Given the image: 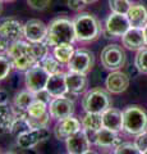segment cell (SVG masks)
<instances>
[{
  "mask_svg": "<svg viewBox=\"0 0 147 154\" xmlns=\"http://www.w3.org/2000/svg\"><path fill=\"white\" fill-rule=\"evenodd\" d=\"M74 41L77 40H75L73 21L64 17H59L53 19L47 26V45L53 48L61 45H73Z\"/></svg>",
  "mask_w": 147,
  "mask_h": 154,
  "instance_id": "cell-1",
  "label": "cell"
},
{
  "mask_svg": "<svg viewBox=\"0 0 147 154\" xmlns=\"http://www.w3.org/2000/svg\"><path fill=\"white\" fill-rule=\"evenodd\" d=\"M7 57L10 59L14 68L18 71H27L39 63L34 54L32 42H28L27 40H19L14 42L8 49Z\"/></svg>",
  "mask_w": 147,
  "mask_h": 154,
  "instance_id": "cell-2",
  "label": "cell"
},
{
  "mask_svg": "<svg viewBox=\"0 0 147 154\" xmlns=\"http://www.w3.org/2000/svg\"><path fill=\"white\" fill-rule=\"evenodd\" d=\"M75 40L81 42L93 41L100 36L101 26L98 19L91 13H79L73 19Z\"/></svg>",
  "mask_w": 147,
  "mask_h": 154,
  "instance_id": "cell-3",
  "label": "cell"
},
{
  "mask_svg": "<svg viewBox=\"0 0 147 154\" xmlns=\"http://www.w3.org/2000/svg\"><path fill=\"white\" fill-rule=\"evenodd\" d=\"M123 130L129 135H140L147 130V113L138 105H129L123 110Z\"/></svg>",
  "mask_w": 147,
  "mask_h": 154,
  "instance_id": "cell-4",
  "label": "cell"
},
{
  "mask_svg": "<svg viewBox=\"0 0 147 154\" xmlns=\"http://www.w3.org/2000/svg\"><path fill=\"white\" fill-rule=\"evenodd\" d=\"M111 102L109 94L102 89H92L84 94L82 99V107L86 113L102 114L106 109L110 108Z\"/></svg>",
  "mask_w": 147,
  "mask_h": 154,
  "instance_id": "cell-5",
  "label": "cell"
},
{
  "mask_svg": "<svg viewBox=\"0 0 147 154\" xmlns=\"http://www.w3.org/2000/svg\"><path fill=\"white\" fill-rule=\"evenodd\" d=\"M23 36V26L17 19H5L0 23V51H8Z\"/></svg>",
  "mask_w": 147,
  "mask_h": 154,
  "instance_id": "cell-6",
  "label": "cell"
},
{
  "mask_svg": "<svg viewBox=\"0 0 147 154\" xmlns=\"http://www.w3.org/2000/svg\"><path fill=\"white\" fill-rule=\"evenodd\" d=\"M101 64L109 71H118L125 64V53L119 45H107L101 51Z\"/></svg>",
  "mask_w": 147,
  "mask_h": 154,
  "instance_id": "cell-7",
  "label": "cell"
},
{
  "mask_svg": "<svg viewBox=\"0 0 147 154\" xmlns=\"http://www.w3.org/2000/svg\"><path fill=\"white\" fill-rule=\"evenodd\" d=\"M49 77L50 75L39 63L34 67H31L30 69L26 71V75H25V84L27 90L32 91L34 94L37 93V91L44 90L46 88Z\"/></svg>",
  "mask_w": 147,
  "mask_h": 154,
  "instance_id": "cell-8",
  "label": "cell"
},
{
  "mask_svg": "<svg viewBox=\"0 0 147 154\" xmlns=\"http://www.w3.org/2000/svg\"><path fill=\"white\" fill-rule=\"evenodd\" d=\"M93 63H95V58H93L92 51L86 50V49H78V50H75L74 55L72 57V59L68 63V68L69 71L87 75L92 69Z\"/></svg>",
  "mask_w": 147,
  "mask_h": 154,
  "instance_id": "cell-9",
  "label": "cell"
},
{
  "mask_svg": "<svg viewBox=\"0 0 147 154\" xmlns=\"http://www.w3.org/2000/svg\"><path fill=\"white\" fill-rule=\"evenodd\" d=\"M23 36L28 42H45L47 37V26L40 19H30L23 25Z\"/></svg>",
  "mask_w": 147,
  "mask_h": 154,
  "instance_id": "cell-10",
  "label": "cell"
},
{
  "mask_svg": "<svg viewBox=\"0 0 147 154\" xmlns=\"http://www.w3.org/2000/svg\"><path fill=\"white\" fill-rule=\"evenodd\" d=\"M49 136H50L49 130H47V127H44V128H30L27 131L19 134L16 139L19 148L31 149L36 146L37 144H40L41 141L46 140Z\"/></svg>",
  "mask_w": 147,
  "mask_h": 154,
  "instance_id": "cell-11",
  "label": "cell"
},
{
  "mask_svg": "<svg viewBox=\"0 0 147 154\" xmlns=\"http://www.w3.org/2000/svg\"><path fill=\"white\" fill-rule=\"evenodd\" d=\"M131 28V23L128 21L127 14L113 13L106 18L105 30L109 37H122L124 33Z\"/></svg>",
  "mask_w": 147,
  "mask_h": 154,
  "instance_id": "cell-12",
  "label": "cell"
},
{
  "mask_svg": "<svg viewBox=\"0 0 147 154\" xmlns=\"http://www.w3.org/2000/svg\"><path fill=\"white\" fill-rule=\"evenodd\" d=\"M49 113L53 118L64 119L67 117H70L74 113V103L73 100L65 96H60V98H53L49 103Z\"/></svg>",
  "mask_w": 147,
  "mask_h": 154,
  "instance_id": "cell-13",
  "label": "cell"
},
{
  "mask_svg": "<svg viewBox=\"0 0 147 154\" xmlns=\"http://www.w3.org/2000/svg\"><path fill=\"white\" fill-rule=\"evenodd\" d=\"M67 150L70 154H83L90 150L91 148V140H90L86 130L82 128L78 132H75L70 137L65 140Z\"/></svg>",
  "mask_w": 147,
  "mask_h": 154,
  "instance_id": "cell-14",
  "label": "cell"
},
{
  "mask_svg": "<svg viewBox=\"0 0 147 154\" xmlns=\"http://www.w3.org/2000/svg\"><path fill=\"white\" fill-rule=\"evenodd\" d=\"M81 127H82V123H81L77 118H74L73 116H70V117L60 119V121L55 125L54 135L58 140L65 141L68 137H70L75 132H78L79 130H82Z\"/></svg>",
  "mask_w": 147,
  "mask_h": 154,
  "instance_id": "cell-15",
  "label": "cell"
},
{
  "mask_svg": "<svg viewBox=\"0 0 147 154\" xmlns=\"http://www.w3.org/2000/svg\"><path fill=\"white\" fill-rule=\"evenodd\" d=\"M123 46H125L129 50H141L145 49L146 44V37L143 28H134L131 27L124 35L122 36Z\"/></svg>",
  "mask_w": 147,
  "mask_h": 154,
  "instance_id": "cell-16",
  "label": "cell"
},
{
  "mask_svg": "<svg viewBox=\"0 0 147 154\" xmlns=\"http://www.w3.org/2000/svg\"><path fill=\"white\" fill-rule=\"evenodd\" d=\"M106 89L113 94H122L129 86V76L122 71H111L105 81Z\"/></svg>",
  "mask_w": 147,
  "mask_h": 154,
  "instance_id": "cell-17",
  "label": "cell"
},
{
  "mask_svg": "<svg viewBox=\"0 0 147 154\" xmlns=\"http://www.w3.org/2000/svg\"><path fill=\"white\" fill-rule=\"evenodd\" d=\"M65 82H67L68 94L79 95L86 91L87 85H88V80H87L86 75L69 71L68 73H65Z\"/></svg>",
  "mask_w": 147,
  "mask_h": 154,
  "instance_id": "cell-18",
  "label": "cell"
},
{
  "mask_svg": "<svg viewBox=\"0 0 147 154\" xmlns=\"http://www.w3.org/2000/svg\"><path fill=\"white\" fill-rule=\"evenodd\" d=\"M45 89L53 98L65 96L68 94L67 82H65V73L59 72V73H56V75H51L49 77V80H47Z\"/></svg>",
  "mask_w": 147,
  "mask_h": 154,
  "instance_id": "cell-19",
  "label": "cell"
},
{
  "mask_svg": "<svg viewBox=\"0 0 147 154\" xmlns=\"http://www.w3.org/2000/svg\"><path fill=\"white\" fill-rule=\"evenodd\" d=\"M93 143L96 144L97 146L107 149V148H113V146L116 148L120 144V140L115 131H111V130H109V128L102 127L95 134Z\"/></svg>",
  "mask_w": 147,
  "mask_h": 154,
  "instance_id": "cell-20",
  "label": "cell"
},
{
  "mask_svg": "<svg viewBox=\"0 0 147 154\" xmlns=\"http://www.w3.org/2000/svg\"><path fill=\"white\" fill-rule=\"evenodd\" d=\"M102 123L104 127L111 131H120L123 130V112L115 108H109L102 113Z\"/></svg>",
  "mask_w": 147,
  "mask_h": 154,
  "instance_id": "cell-21",
  "label": "cell"
},
{
  "mask_svg": "<svg viewBox=\"0 0 147 154\" xmlns=\"http://www.w3.org/2000/svg\"><path fill=\"white\" fill-rule=\"evenodd\" d=\"M131 27L143 28L147 23V9L142 4H132L131 9L127 13Z\"/></svg>",
  "mask_w": 147,
  "mask_h": 154,
  "instance_id": "cell-22",
  "label": "cell"
},
{
  "mask_svg": "<svg viewBox=\"0 0 147 154\" xmlns=\"http://www.w3.org/2000/svg\"><path fill=\"white\" fill-rule=\"evenodd\" d=\"M35 94L30 90H23L21 93H18L16 95V98L13 100V107L12 109L14 110H23L27 112L30 105L35 102Z\"/></svg>",
  "mask_w": 147,
  "mask_h": 154,
  "instance_id": "cell-23",
  "label": "cell"
},
{
  "mask_svg": "<svg viewBox=\"0 0 147 154\" xmlns=\"http://www.w3.org/2000/svg\"><path fill=\"white\" fill-rule=\"evenodd\" d=\"M14 114L8 104H0V135L10 132Z\"/></svg>",
  "mask_w": 147,
  "mask_h": 154,
  "instance_id": "cell-24",
  "label": "cell"
},
{
  "mask_svg": "<svg viewBox=\"0 0 147 154\" xmlns=\"http://www.w3.org/2000/svg\"><path fill=\"white\" fill-rule=\"evenodd\" d=\"M104 127L102 123V114L98 113H86V116L82 118V128L87 131L96 132L100 128Z\"/></svg>",
  "mask_w": 147,
  "mask_h": 154,
  "instance_id": "cell-25",
  "label": "cell"
},
{
  "mask_svg": "<svg viewBox=\"0 0 147 154\" xmlns=\"http://www.w3.org/2000/svg\"><path fill=\"white\" fill-rule=\"evenodd\" d=\"M74 48L73 45H61V46H55L53 50V55L58 59L61 64H68L72 57L74 55Z\"/></svg>",
  "mask_w": 147,
  "mask_h": 154,
  "instance_id": "cell-26",
  "label": "cell"
},
{
  "mask_svg": "<svg viewBox=\"0 0 147 154\" xmlns=\"http://www.w3.org/2000/svg\"><path fill=\"white\" fill-rule=\"evenodd\" d=\"M39 64H40L50 76H51V75H56V73H59V72H61V71H60L61 63H60L58 59H56L54 55H53V57H51V55L45 57Z\"/></svg>",
  "mask_w": 147,
  "mask_h": 154,
  "instance_id": "cell-27",
  "label": "cell"
},
{
  "mask_svg": "<svg viewBox=\"0 0 147 154\" xmlns=\"http://www.w3.org/2000/svg\"><path fill=\"white\" fill-rule=\"evenodd\" d=\"M27 113L30 117H41V116L49 113V105L44 102H41V100L35 99V102L28 108Z\"/></svg>",
  "mask_w": 147,
  "mask_h": 154,
  "instance_id": "cell-28",
  "label": "cell"
},
{
  "mask_svg": "<svg viewBox=\"0 0 147 154\" xmlns=\"http://www.w3.org/2000/svg\"><path fill=\"white\" fill-rule=\"evenodd\" d=\"M109 7L113 13L127 14L132 7L131 0H109Z\"/></svg>",
  "mask_w": 147,
  "mask_h": 154,
  "instance_id": "cell-29",
  "label": "cell"
},
{
  "mask_svg": "<svg viewBox=\"0 0 147 154\" xmlns=\"http://www.w3.org/2000/svg\"><path fill=\"white\" fill-rule=\"evenodd\" d=\"M50 113H46L41 117H30L28 116L27 118V122H28V126L30 128H44L47 127V123L50 121Z\"/></svg>",
  "mask_w": 147,
  "mask_h": 154,
  "instance_id": "cell-30",
  "label": "cell"
},
{
  "mask_svg": "<svg viewBox=\"0 0 147 154\" xmlns=\"http://www.w3.org/2000/svg\"><path fill=\"white\" fill-rule=\"evenodd\" d=\"M114 154H142L134 143H120L115 148Z\"/></svg>",
  "mask_w": 147,
  "mask_h": 154,
  "instance_id": "cell-31",
  "label": "cell"
},
{
  "mask_svg": "<svg viewBox=\"0 0 147 154\" xmlns=\"http://www.w3.org/2000/svg\"><path fill=\"white\" fill-rule=\"evenodd\" d=\"M134 66L141 73H147V49L138 50L134 59Z\"/></svg>",
  "mask_w": 147,
  "mask_h": 154,
  "instance_id": "cell-32",
  "label": "cell"
},
{
  "mask_svg": "<svg viewBox=\"0 0 147 154\" xmlns=\"http://www.w3.org/2000/svg\"><path fill=\"white\" fill-rule=\"evenodd\" d=\"M12 68H13V64L10 59L5 55H0V81L7 79L8 75L10 73Z\"/></svg>",
  "mask_w": 147,
  "mask_h": 154,
  "instance_id": "cell-33",
  "label": "cell"
},
{
  "mask_svg": "<svg viewBox=\"0 0 147 154\" xmlns=\"http://www.w3.org/2000/svg\"><path fill=\"white\" fill-rule=\"evenodd\" d=\"M30 8L35 9V11H44L50 5L51 0H26Z\"/></svg>",
  "mask_w": 147,
  "mask_h": 154,
  "instance_id": "cell-34",
  "label": "cell"
},
{
  "mask_svg": "<svg viewBox=\"0 0 147 154\" xmlns=\"http://www.w3.org/2000/svg\"><path fill=\"white\" fill-rule=\"evenodd\" d=\"M134 144H136V146L138 148L142 153L146 152L147 150V131L137 135V137L134 140Z\"/></svg>",
  "mask_w": 147,
  "mask_h": 154,
  "instance_id": "cell-35",
  "label": "cell"
},
{
  "mask_svg": "<svg viewBox=\"0 0 147 154\" xmlns=\"http://www.w3.org/2000/svg\"><path fill=\"white\" fill-rule=\"evenodd\" d=\"M67 5L69 9H72L74 12H81L86 7V3L83 0H67Z\"/></svg>",
  "mask_w": 147,
  "mask_h": 154,
  "instance_id": "cell-36",
  "label": "cell"
},
{
  "mask_svg": "<svg viewBox=\"0 0 147 154\" xmlns=\"http://www.w3.org/2000/svg\"><path fill=\"white\" fill-rule=\"evenodd\" d=\"M35 98L37 100H41V102H44V103H46L47 105H49V103L51 102V98H53V96L47 93L46 89H44L41 91H37V93H35Z\"/></svg>",
  "mask_w": 147,
  "mask_h": 154,
  "instance_id": "cell-37",
  "label": "cell"
},
{
  "mask_svg": "<svg viewBox=\"0 0 147 154\" xmlns=\"http://www.w3.org/2000/svg\"><path fill=\"white\" fill-rule=\"evenodd\" d=\"M9 102V95L5 90L0 89V104H8Z\"/></svg>",
  "mask_w": 147,
  "mask_h": 154,
  "instance_id": "cell-38",
  "label": "cell"
},
{
  "mask_svg": "<svg viewBox=\"0 0 147 154\" xmlns=\"http://www.w3.org/2000/svg\"><path fill=\"white\" fill-rule=\"evenodd\" d=\"M84 3H86V5H88V4H93V3H96L97 0H83Z\"/></svg>",
  "mask_w": 147,
  "mask_h": 154,
  "instance_id": "cell-39",
  "label": "cell"
},
{
  "mask_svg": "<svg viewBox=\"0 0 147 154\" xmlns=\"http://www.w3.org/2000/svg\"><path fill=\"white\" fill-rule=\"evenodd\" d=\"M143 32H145V37H146V44H147V23H146V26L143 27Z\"/></svg>",
  "mask_w": 147,
  "mask_h": 154,
  "instance_id": "cell-40",
  "label": "cell"
},
{
  "mask_svg": "<svg viewBox=\"0 0 147 154\" xmlns=\"http://www.w3.org/2000/svg\"><path fill=\"white\" fill-rule=\"evenodd\" d=\"M83 154H97V153H96V152H92V150H91V149H90V150H88V152H86V153H83Z\"/></svg>",
  "mask_w": 147,
  "mask_h": 154,
  "instance_id": "cell-41",
  "label": "cell"
},
{
  "mask_svg": "<svg viewBox=\"0 0 147 154\" xmlns=\"http://www.w3.org/2000/svg\"><path fill=\"white\" fill-rule=\"evenodd\" d=\"M1 2H13V0H1Z\"/></svg>",
  "mask_w": 147,
  "mask_h": 154,
  "instance_id": "cell-42",
  "label": "cell"
},
{
  "mask_svg": "<svg viewBox=\"0 0 147 154\" xmlns=\"http://www.w3.org/2000/svg\"><path fill=\"white\" fill-rule=\"evenodd\" d=\"M102 154H111V153H109V152H104Z\"/></svg>",
  "mask_w": 147,
  "mask_h": 154,
  "instance_id": "cell-43",
  "label": "cell"
},
{
  "mask_svg": "<svg viewBox=\"0 0 147 154\" xmlns=\"http://www.w3.org/2000/svg\"><path fill=\"white\" fill-rule=\"evenodd\" d=\"M7 154H17V153H7Z\"/></svg>",
  "mask_w": 147,
  "mask_h": 154,
  "instance_id": "cell-44",
  "label": "cell"
},
{
  "mask_svg": "<svg viewBox=\"0 0 147 154\" xmlns=\"http://www.w3.org/2000/svg\"><path fill=\"white\" fill-rule=\"evenodd\" d=\"M142 154H147V150H146V152H143V153H142Z\"/></svg>",
  "mask_w": 147,
  "mask_h": 154,
  "instance_id": "cell-45",
  "label": "cell"
},
{
  "mask_svg": "<svg viewBox=\"0 0 147 154\" xmlns=\"http://www.w3.org/2000/svg\"><path fill=\"white\" fill-rule=\"evenodd\" d=\"M0 5H1V0H0Z\"/></svg>",
  "mask_w": 147,
  "mask_h": 154,
  "instance_id": "cell-46",
  "label": "cell"
},
{
  "mask_svg": "<svg viewBox=\"0 0 147 154\" xmlns=\"http://www.w3.org/2000/svg\"><path fill=\"white\" fill-rule=\"evenodd\" d=\"M67 154H70V153H67Z\"/></svg>",
  "mask_w": 147,
  "mask_h": 154,
  "instance_id": "cell-47",
  "label": "cell"
}]
</instances>
